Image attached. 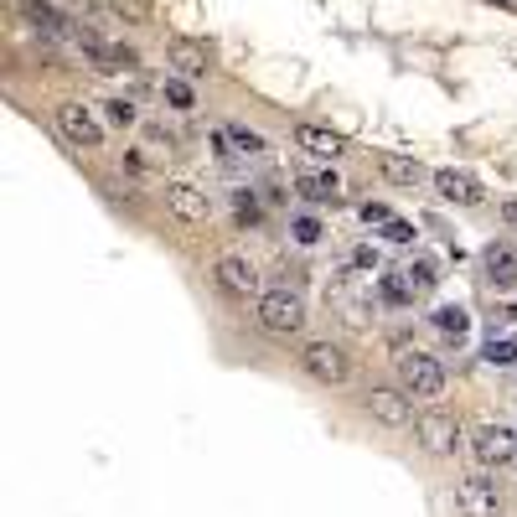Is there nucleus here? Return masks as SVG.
Returning <instances> with one entry per match:
<instances>
[{
	"instance_id": "nucleus-1",
	"label": "nucleus",
	"mask_w": 517,
	"mask_h": 517,
	"mask_svg": "<svg viewBox=\"0 0 517 517\" xmlns=\"http://www.w3.org/2000/svg\"><path fill=\"white\" fill-rule=\"evenodd\" d=\"M254 316H259V326L269 331V337H295V331L306 326V306H300L295 290H264Z\"/></svg>"
},
{
	"instance_id": "nucleus-2",
	"label": "nucleus",
	"mask_w": 517,
	"mask_h": 517,
	"mask_svg": "<svg viewBox=\"0 0 517 517\" xmlns=\"http://www.w3.org/2000/svg\"><path fill=\"white\" fill-rule=\"evenodd\" d=\"M393 362H399V383H404V393H419V399H440V393H445V368H440V362L430 357V352H399V357H393Z\"/></svg>"
},
{
	"instance_id": "nucleus-3",
	"label": "nucleus",
	"mask_w": 517,
	"mask_h": 517,
	"mask_svg": "<svg viewBox=\"0 0 517 517\" xmlns=\"http://www.w3.org/2000/svg\"><path fill=\"white\" fill-rule=\"evenodd\" d=\"M57 135L78 150H99L104 145V125L88 104H57Z\"/></svg>"
},
{
	"instance_id": "nucleus-4",
	"label": "nucleus",
	"mask_w": 517,
	"mask_h": 517,
	"mask_svg": "<svg viewBox=\"0 0 517 517\" xmlns=\"http://www.w3.org/2000/svg\"><path fill=\"white\" fill-rule=\"evenodd\" d=\"M455 507L461 517H502V492L492 476H461L455 481Z\"/></svg>"
},
{
	"instance_id": "nucleus-5",
	"label": "nucleus",
	"mask_w": 517,
	"mask_h": 517,
	"mask_svg": "<svg viewBox=\"0 0 517 517\" xmlns=\"http://www.w3.org/2000/svg\"><path fill=\"white\" fill-rule=\"evenodd\" d=\"M212 280H218V290L223 295H233V300H249V295H259V269L243 259V254H223L218 264H212Z\"/></svg>"
},
{
	"instance_id": "nucleus-6",
	"label": "nucleus",
	"mask_w": 517,
	"mask_h": 517,
	"mask_svg": "<svg viewBox=\"0 0 517 517\" xmlns=\"http://www.w3.org/2000/svg\"><path fill=\"white\" fill-rule=\"evenodd\" d=\"M300 368H306L316 383H326V388L331 383H347V373H352L347 368V352L337 342H311L306 352H300Z\"/></svg>"
},
{
	"instance_id": "nucleus-7",
	"label": "nucleus",
	"mask_w": 517,
	"mask_h": 517,
	"mask_svg": "<svg viewBox=\"0 0 517 517\" xmlns=\"http://www.w3.org/2000/svg\"><path fill=\"white\" fill-rule=\"evenodd\" d=\"M471 450H476L481 466H507V461H517V435L507 424H481L471 435Z\"/></svg>"
},
{
	"instance_id": "nucleus-8",
	"label": "nucleus",
	"mask_w": 517,
	"mask_h": 517,
	"mask_svg": "<svg viewBox=\"0 0 517 517\" xmlns=\"http://www.w3.org/2000/svg\"><path fill=\"white\" fill-rule=\"evenodd\" d=\"M166 207H171V218H176V223H187V228L207 223V212H212L207 192H202V187H192V181H166Z\"/></svg>"
},
{
	"instance_id": "nucleus-9",
	"label": "nucleus",
	"mask_w": 517,
	"mask_h": 517,
	"mask_svg": "<svg viewBox=\"0 0 517 517\" xmlns=\"http://www.w3.org/2000/svg\"><path fill=\"white\" fill-rule=\"evenodd\" d=\"M16 11H21V21L32 26L37 37H47V42H68V37H73V42H78V32L68 26V16L57 11V6H47V0H21Z\"/></svg>"
},
{
	"instance_id": "nucleus-10",
	"label": "nucleus",
	"mask_w": 517,
	"mask_h": 517,
	"mask_svg": "<svg viewBox=\"0 0 517 517\" xmlns=\"http://www.w3.org/2000/svg\"><path fill=\"white\" fill-rule=\"evenodd\" d=\"M368 414L378 424H388V430H409V424H414V409H409L404 388H373L368 393Z\"/></svg>"
},
{
	"instance_id": "nucleus-11",
	"label": "nucleus",
	"mask_w": 517,
	"mask_h": 517,
	"mask_svg": "<svg viewBox=\"0 0 517 517\" xmlns=\"http://www.w3.org/2000/svg\"><path fill=\"white\" fill-rule=\"evenodd\" d=\"M430 181H435V192H440L445 202H455V207H476V202H486V187H481V181H476L471 171L445 166V171H435Z\"/></svg>"
},
{
	"instance_id": "nucleus-12",
	"label": "nucleus",
	"mask_w": 517,
	"mask_h": 517,
	"mask_svg": "<svg viewBox=\"0 0 517 517\" xmlns=\"http://www.w3.org/2000/svg\"><path fill=\"white\" fill-rule=\"evenodd\" d=\"M455 435H461V430H455V419L440 414V409H430V414L414 419V440L430 450V455H450V450H455Z\"/></svg>"
},
{
	"instance_id": "nucleus-13",
	"label": "nucleus",
	"mask_w": 517,
	"mask_h": 517,
	"mask_svg": "<svg viewBox=\"0 0 517 517\" xmlns=\"http://www.w3.org/2000/svg\"><path fill=\"white\" fill-rule=\"evenodd\" d=\"M166 57L176 63V73H181V78H197V73H207V68H212V47H207V42H197V37H176Z\"/></svg>"
},
{
	"instance_id": "nucleus-14",
	"label": "nucleus",
	"mask_w": 517,
	"mask_h": 517,
	"mask_svg": "<svg viewBox=\"0 0 517 517\" xmlns=\"http://www.w3.org/2000/svg\"><path fill=\"white\" fill-rule=\"evenodd\" d=\"M481 259H486V275H492L497 290H512V285H517V249H512V243H486Z\"/></svg>"
},
{
	"instance_id": "nucleus-15",
	"label": "nucleus",
	"mask_w": 517,
	"mask_h": 517,
	"mask_svg": "<svg viewBox=\"0 0 517 517\" xmlns=\"http://www.w3.org/2000/svg\"><path fill=\"white\" fill-rule=\"evenodd\" d=\"M295 192L316 207H326V202H342V181H337V171H306L295 181Z\"/></svg>"
},
{
	"instance_id": "nucleus-16",
	"label": "nucleus",
	"mask_w": 517,
	"mask_h": 517,
	"mask_svg": "<svg viewBox=\"0 0 517 517\" xmlns=\"http://www.w3.org/2000/svg\"><path fill=\"white\" fill-rule=\"evenodd\" d=\"M295 140H300V150H311V156H321V161H337L347 150V140L337 130H321V125H300Z\"/></svg>"
},
{
	"instance_id": "nucleus-17",
	"label": "nucleus",
	"mask_w": 517,
	"mask_h": 517,
	"mask_svg": "<svg viewBox=\"0 0 517 517\" xmlns=\"http://www.w3.org/2000/svg\"><path fill=\"white\" fill-rule=\"evenodd\" d=\"M378 166H383V176L393 181V187H419V181H424V166L414 156H393V150H383Z\"/></svg>"
},
{
	"instance_id": "nucleus-18",
	"label": "nucleus",
	"mask_w": 517,
	"mask_h": 517,
	"mask_svg": "<svg viewBox=\"0 0 517 517\" xmlns=\"http://www.w3.org/2000/svg\"><path fill=\"white\" fill-rule=\"evenodd\" d=\"M430 321L440 326V337H450L455 347H461V342L471 337V311H466V306H440Z\"/></svg>"
},
{
	"instance_id": "nucleus-19",
	"label": "nucleus",
	"mask_w": 517,
	"mask_h": 517,
	"mask_svg": "<svg viewBox=\"0 0 517 517\" xmlns=\"http://www.w3.org/2000/svg\"><path fill=\"white\" fill-rule=\"evenodd\" d=\"M378 295L388 300V306H414L419 290L409 285V275H383V280H378Z\"/></svg>"
},
{
	"instance_id": "nucleus-20",
	"label": "nucleus",
	"mask_w": 517,
	"mask_h": 517,
	"mask_svg": "<svg viewBox=\"0 0 517 517\" xmlns=\"http://www.w3.org/2000/svg\"><path fill=\"white\" fill-rule=\"evenodd\" d=\"M161 94H166V104H171V109H181V114L197 109V94H192V83L181 78V73H171V78L161 83Z\"/></svg>"
},
{
	"instance_id": "nucleus-21",
	"label": "nucleus",
	"mask_w": 517,
	"mask_h": 517,
	"mask_svg": "<svg viewBox=\"0 0 517 517\" xmlns=\"http://www.w3.org/2000/svg\"><path fill=\"white\" fill-rule=\"evenodd\" d=\"M233 218H238V228H259V218H264V207H259V197L254 192H233Z\"/></svg>"
},
{
	"instance_id": "nucleus-22",
	"label": "nucleus",
	"mask_w": 517,
	"mask_h": 517,
	"mask_svg": "<svg viewBox=\"0 0 517 517\" xmlns=\"http://www.w3.org/2000/svg\"><path fill=\"white\" fill-rule=\"evenodd\" d=\"M228 140H233L238 156H264V135L249 130V125H228Z\"/></svg>"
},
{
	"instance_id": "nucleus-23",
	"label": "nucleus",
	"mask_w": 517,
	"mask_h": 517,
	"mask_svg": "<svg viewBox=\"0 0 517 517\" xmlns=\"http://www.w3.org/2000/svg\"><path fill=\"white\" fill-rule=\"evenodd\" d=\"M404 275H409L414 290H435V285H440V264H435V259H414Z\"/></svg>"
},
{
	"instance_id": "nucleus-24",
	"label": "nucleus",
	"mask_w": 517,
	"mask_h": 517,
	"mask_svg": "<svg viewBox=\"0 0 517 517\" xmlns=\"http://www.w3.org/2000/svg\"><path fill=\"white\" fill-rule=\"evenodd\" d=\"M481 357L492 362V368H512V362H517V342H512V337H492Z\"/></svg>"
},
{
	"instance_id": "nucleus-25",
	"label": "nucleus",
	"mask_w": 517,
	"mask_h": 517,
	"mask_svg": "<svg viewBox=\"0 0 517 517\" xmlns=\"http://www.w3.org/2000/svg\"><path fill=\"white\" fill-rule=\"evenodd\" d=\"M125 21H156V0H109Z\"/></svg>"
},
{
	"instance_id": "nucleus-26",
	"label": "nucleus",
	"mask_w": 517,
	"mask_h": 517,
	"mask_svg": "<svg viewBox=\"0 0 517 517\" xmlns=\"http://www.w3.org/2000/svg\"><path fill=\"white\" fill-rule=\"evenodd\" d=\"M357 212H362V223H368V228H383V223H393V218H399V212H393L388 202H362Z\"/></svg>"
},
{
	"instance_id": "nucleus-27",
	"label": "nucleus",
	"mask_w": 517,
	"mask_h": 517,
	"mask_svg": "<svg viewBox=\"0 0 517 517\" xmlns=\"http://www.w3.org/2000/svg\"><path fill=\"white\" fill-rule=\"evenodd\" d=\"M378 233H383L388 243H414V233H419V228H414L409 218H393V223H383Z\"/></svg>"
},
{
	"instance_id": "nucleus-28",
	"label": "nucleus",
	"mask_w": 517,
	"mask_h": 517,
	"mask_svg": "<svg viewBox=\"0 0 517 517\" xmlns=\"http://www.w3.org/2000/svg\"><path fill=\"white\" fill-rule=\"evenodd\" d=\"M290 233H295V243H321V233H326V228H321L316 218H295V223H290Z\"/></svg>"
},
{
	"instance_id": "nucleus-29",
	"label": "nucleus",
	"mask_w": 517,
	"mask_h": 517,
	"mask_svg": "<svg viewBox=\"0 0 517 517\" xmlns=\"http://www.w3.org/2000/svg\"><path fill=\"white\" fill-rule=\"evenodd\" d=\"M104 114L114 119V125H135V104H130V99H109Z\"/></svg>"
},
{
	"instance_id": "nucleus-30",
	"label": "nucleus",
	"mask_w": 517,
	"mask_h": 517,
	"mask_svg": "<svg viewBox=\"0 0 517 517\" xmlns=\"http://www.w3.org/2000/svg\"><path fill=\"white\" fill-rule=\"evenodd\" d=\"M352 264H357V269H378V249H368V243H362V249L352 254Z\"/></svg>"
},
{
	"instance_id": "nucleus-31",
	"label": "nucleus",
	"mask_w": 517,
	"mask_h": 517,
	"mask_svg": "<svg viewBox=\"0 0 517 517\" xmlns=\"http://www.w3.org/2000/svg\"><path fill=\"white\" fill-rule=\"evenodd\" d=\"M502 223H507V228H517V197H507V202H502Z\"/></svg>"
},
{
	"instance_id": "nucleus-32",
	"label": "nucleus",
	"mask_w": 517,
	"mask_h": 517,
	"mask_svg": "<svg viewBox=\"0 0 517 517\" xmlns=\"http://www.w3.org/2000/svg\"><path fill=\"white\" fill-rule=\"evenodd\" d=\"M486 6H502V11H517V0H486Z\"/></svg>"
}]
</instances>
